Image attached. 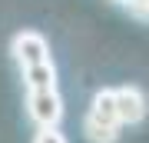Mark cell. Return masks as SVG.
Here are the masks:
<instances>
[{
  "label": "cell",
  "instance_id": "obj_5",
  "mask_svg": "<svg viewBox=\"0 0 149 143\" xmlns=\"http://www.w3.org/2000/svg\"><path fill=\"white\" fill-rule=\"evenodd\" d=\"M33 143H70V140L60 133V127H40L37 137H33Z\"/></svg>",
  "mask_w": 149,
  "mask_h": 143
},
{
  "label": "cell",
  "instance_id": "obj_3",
  "mask_svg": "<svg viewBox=\"0 0 149 143\" xmlns=\"http://www.w3.org/2000/svg\"><path fill=\"white\" fill-rule=\"evenodd\" d=\"M27 117L37 127H60L63 120V97L60 90H27Z\"/></svg>",
  "mask_w": 149,
  "mask_h": 143
},
{
  "label": "cell",
  "instance_id": "obj_1",
  "mask_svg": "<svg viewBox=\"0 0 149 143\" xmlns=\"http://www.w3.org/2000/svg\"><path fill=\"white\" fill-rule=\"evenodd\" d=\"M119 113H116V97H113V90L106 87V90L93 93L90 100V110H86V120H83V133L90 143H116L119 137Z\"/></svg>",
  "mask_w": 149,
  "mask_h": 143
},
{
  "label": "cell",
  "instance_id": "obj_6",
  "mask_svg": "<svg viewBox=\"0 0 149 143\" xmlns=\"http://www.w3.org/2000/svg\"><path fill=\"white\" fill-rule=\"evenodd\" d=\"M126 7L136 20H149V0H126Z\"/></svg>",
  "mask_w": 149,
  "mask_h": 143
},
{
  "label": "cell",
  "instance_id": "obj_4",
  "mask_svg": "<svg viewBox=\"0 0 149 143\" xmlns=\"http://www.w3.org/2000/svg\"><path fill=\"white\" fill-rule=\"evenodd\" d=\"M116 97V113H119V123L123 127H133V123H143L146 113H149V100L139 87H116L113 90Z\"/></svg>",
  "mask_w": 149,
  "mask_h": 143
},
{
  "label": "cell",
  "instance_id": "obj_7",
  "mask_svg": "<svg viewBox=\"0 0 149 143\" xmlns=\"http://www.w3.org/2000/svg\"><path fill=\"white\" fill-rule=\"evenodd\" d=\"M119 4H126V0H119Z\"/></svg>",
  "mask_w": 149,
  "mask_h": 143
},
{
  "label": "cell",
  "instance_id": "obj_2",
  "mask_svg": "<svg viewBox=\"0 0 149 143\" xmlns=\"http://www.w3.org/2000/svg\"><path fill=\"white\" fill-rule=\"evenodd\" d=\"M10 53H13L17 63H20V73L53 60V57H50V43H47V37H43V33H37V30H20V33H13Z\"/></svg>",
  "mask_w": 149,
  "mask_h": 143
}]
</instances>
